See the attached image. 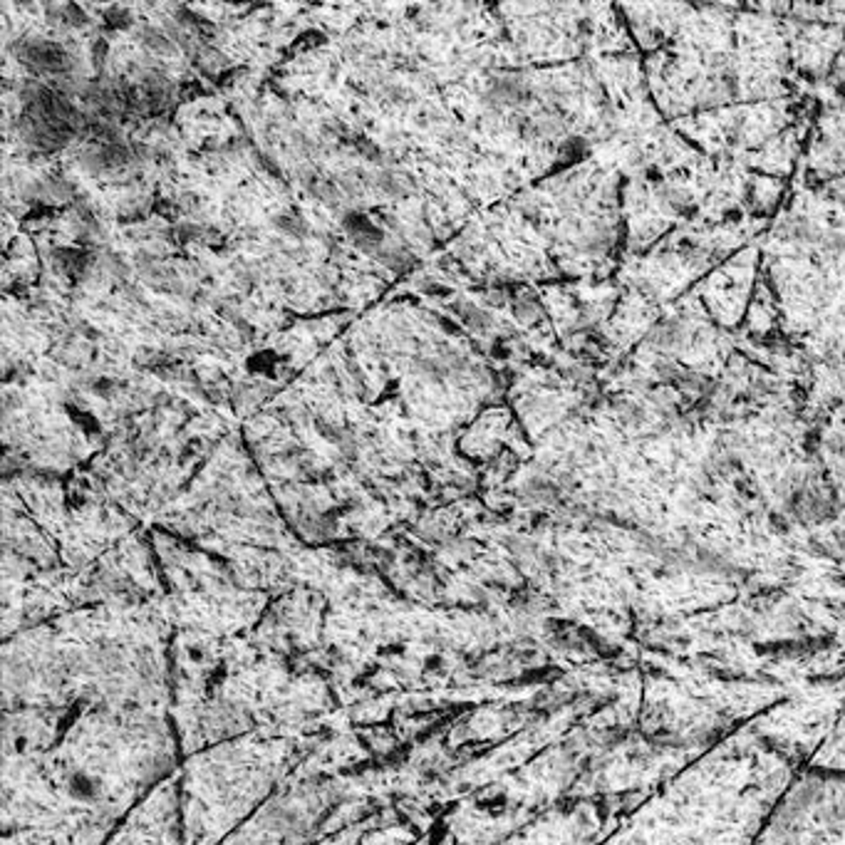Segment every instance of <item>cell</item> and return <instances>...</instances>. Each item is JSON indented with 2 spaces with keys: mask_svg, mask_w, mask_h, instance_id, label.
<instances>
[{
  "mask_svg": "<svg viewBox=\"0 0 845 845\" xmlns=\"http://www.w3.org/2000/svg\"><path fill=\"white\" fill-rule=\"evenodd\" d=\"M684 340V328L677 320H664L649 332V342L657 344L659 349H674L679 347Z\"/></svg>",
  "mask_w": 845,
  "mask_h": 845,
  "instance_id": "cell-1",
  "label": "cell"
}]
</instances>
